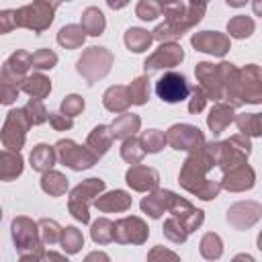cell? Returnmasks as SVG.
<instances>
[{
  "label": "cell",
  "instance_id": "f6af8a7d",
  "mask_svg": "<svg viewBox=\"0 0 262 262\" xmlns=\"http://www.w3.org/2000/svg\"><path fill=\"white\" fill-rule=\"evenodd\" d=\"M135 12L143 20H154V18H158L162 14V8H160V4L156 0H139Z\"/></svg>",
  "mask_w": 262,
  "mask_h": 262
},
{
  "label": "cell",
  "instance_id": "ac0fdd59",
  "mask_svg": "<svg viewBox=\"0 0 262 262\" xmlns=\"http://www.w3.org/2000/svg\"><path fill=\"white\" fill-rule=\"evenodd\" d=\"M260 219V205L258 203H235L227 211V221L235 229H246Z\"/></svg>",
  "mask_w": 262,
  "mask_h": 262
},
{
  "label": "cell",
  "instance_id": "e0dca14e",
  "mask_svg": "<svg viewBox=\"0 0 262 262\" xmlns=\"http://www.w3.org/2000/svg\"><path fill=\"white\" fill-rule=\"evenodd\" d=\"M254 180H256L254 170H252L250 166H246V162H244V164H239V166L229 168V172H227L225 178L221 180V188L239 192V190L252 188V186H254Z\"/></svg>",
  "mask_w": 262,
  "mask_h": 262
},
{
  "label": "cell",
  "instance_id": "484cf974",
  "mask_svg": "<svg viewBox=\"0 0 262 262\" xmlns=\"http://www.w3.org/2000/svg\"><path fill=\"white\" fill-rule=\"evenodd\" d=\"M55 158H57V154H55L53 147H49V145H45V143H39V145H35L33 151H31V166H33V170H37V172H47V170H51V166L55 164Z\"/></svg>",
  "mask_w": 262,
  "mask_h": 262
},
{
  "label": "cell",
  "instance_id": "d590c367",
  "mask_svg": "<svg viewBox=\"0 0 262 262\" xmlns=\"http://www.w3.org/2000/svg\"><path fill=\"white\" fill-rule=\"evenodd\" d=\"M61 248L68 252V254H76L82 246H84V237H82V231L76 229V227H66L61 229Z\"/></svg>",
  "mask_w": 262,
  "mask_h": 262
},
{
  "label": "cell",
  "instance_id": "f907efd6",
  "mask_svg": "<svg viewBox=\"0 0 262 262\" xmlns=\"http://www.w3.org/2000/svg\"><path fill=\"white\" fill-rule=\"evenodd\" d=\"M14 27V10H0V35L12 31Z\"/></svg>",
  "mask_w": 262,
  "mask_h": 262
},
{
  "label": "cell",
  "instance_id": "7a4b0ae2",
  "mask_svg": "<svg viewBox=\"0 0 262 262\" xmlns=\"http://www.w3.org/2000/svg\"><path fill=\"white\" fill-rule=\"evenodd\" d=\"M205 14V8L201 6H192L188 4V8H180L176 12L166 14V23H162L156 31H154V39L158 41H168V39H178L184 35V31H188L192 25H196Z\"/></svg>",
  "mask_w": 262,
  "mask_h": 262
},
{
  "label": "cell",
  "instance_id": "b9f144b4",
  "mask_svg": "<svg viewBox=\"0 0 262 262\" xmlns=\"http://www.w3.org/2000/svg\"><path fill=\"white\" fill-rule=\"evenodd\" d=\"M37 227H39V235H41V242L43 244H55V242H59L61 227L53 219H41L37 223Z\"/></svg>",
  "mask_w": 262,
  "mask_h": 262
},
{
  "label": "cell",
  "instance_id": "f5cc1de1",
  "mask_svg": "<svg viewBox=\"0 0 262 262\" xmlns=\"http://www.w3.org/2000/svg\"><path fill=\"white\" fill-rule=\"evenodd\" d=\"M154 256H168V258H176V254H174V252H168V250H162V248H158V250H154V252L149 254V258H154Z\"/></svg>",
  "mask_w": 262,
  "mask_h": 262
},
{
  "label": "cell",
  "instance_id": "44dd1931",
  "mask_svg": "<svg viewBox=\"0 0 262 262\" xmlns=\"http://www.w3.org/2000/svg\"><path fill=\"white\" fill-rule=\"evenodd\" d=\"M233 121V106L231 104H225V102H215V106L211 108L209 117H207V125L209 129L217 135L221 131H225L229 127V123Z\"/></svg>",
  "mask_w": 262,
  "mask_h": 262
},
{
  "label": "cell",
  "instance_id": "f546056e",
  "mask_svg": "<svg viewBox=\"0 0 262 262\" xmlns=\"http://www.w3.org/2000/svg\"><path fill=\"white\" fill-rule=\"evenodd\" d=\"M104 25H106V23H104V14H102L98 8L90 6V8L84 10V14H82V23H80V27L84 29V33L96 37V35H100V33L104 31Z\"/></svg>",
  "mask_w": 262,
  "mask_h": 262
},
{
  "label": "cell",
  "instance_id": "4dcf8cb0",
  "mask_svg": "<svg viewBox=\"0 0 262 262\" xmlns=\"http://www.w3.org/2000/svg\"><path fill=\"white\" fill-rule=\"evenodd\" d=\"M84 39H86V33H84V29L80 25H68L57 33V43L61 47H66V49L80 47L84 43Z\"/></svg>",
  "mask_w": 262,
  "mask_h": 262
},
{
  "label": "cell",
  "instance_id": "ba28073f",
  "mask_svg": "<svg viewBox=\"0 0 262 262\" xmlns=\"http://www.w3.org/2000/svg\"><path fill=\"white\" fill-rule=\"evenodd\" d=\"M55 154L59 158V162L72 170H84L94 166V162L98 160L88 147H80L70 139H61L55 143Z\"/></svg>",
  "mask_w": 262,
  "mask_h": 262
},
{
  "label": "cell",
  "instance_id": "ee69618b",
  "mask_svg": "<svg viewBox=\"0 0 262 262\" xmlns=\"http://www.w3.org/2000/svg\"><path fill=\"white\" fill-rule=\"evenodd\" d=\"M164 235H166L170 242H174V244H182L188 233H186V229L182 227V223H180L176 217H170V219L164 223Z\"/></svg>",
  "mask_w": 262,
  "mask_h": 262
},
{
  "label": "cell",
  "instance_id": "681fc988",
  "mask_svg": "<svg viewBox=\"0 0 262 262\" xmlns=\"http://www.w3.org/2000/svg\"><path fill=\"white\" fill-rule=\"evenodd\" d=\"M190 92H192V98H190V102H188V111L194 115V113H201V111H203V106H205V102H207V96H205V92H203L199 86H192Z\"/></svg>",
  "mask_w": 262,
  "mask_h": 262
},
{
  "label": "cell",
  "instance_id": "8d00e7d4",
  "mask_svg": "<svg viewBox=\"0 0 262 262\" xmlns=\"http://www.w3.org/2000/svg\"><path fill=\"white\" fill-rule=\"evenodd\" d=\"M223 252V244H221V237L217 233H205L203 239H201V254L207 258V260H217Z\"/></svg>",
  "mask_w": 262,
  "mask_h": 262
},
{
  "label": "cell",
  "instance_id": "2e32d148",
  "mask_svg": "<svg viewBox=\"0 0 262 262\" xmlns=\"http://www.w3.org/2000/svg\"><path fill=\"white\" fill-rule=\"evenodd\" d=\"M192 45L199 51L205 53H213V55H225V51L229 49V37L217 31H201L192 35Z\"/></svg>",
  "mask_w": 262,
  "mask_h": 262
},
{
  "label": "cell",
  "instance_id": "ab89813d",
  "mask_svg": "<svg viewBox=\"0 0 262 262\" xmlns=\"http://www.w3.org/2000/svg\"><path fill=\"white\" fill-rule=\"evenodd\" d=\"M113 229H115V223L108 221V219H98L92 223V239L96 244H111L113 242Z\"/></svg>",
  "mask_w": 262,
  "mask_h": 262
},
{
  "label": "cell",
  "instance_id": "c3c4849f",
  "mask_svg": "<svg viewBox=\"0 0 262 262\" xmlns=\"http://www.w3.org/2000/svg\"><path fill=\"white\" fill-rule=\"evenodd\" d=\"M47 119H49V123L55 131H66V129H72V125H74L72 117H68L63 113H49Z\"/></svg>",
  "mask_w": 262,
  "mask_h": 262
},
{
  "label": "cell",
  "instance_id": "60d3db41",
  "mask_svg": "<svg viewBox=\"0 0 262 262\" xmlns=\"http://www.w3.org/2000/svg\"><path fill=\"white\" fill-rule=\"evenodd\" d=\"M139 141H141L145 154H147V151H149V154H156V151H160V149L166 145V135H164L162 131H158V129H149V131H145V133L141 135Z\"/></svg>",
  "mask_w": 262,
  "mask_h": 262
},
{
  "label": "cell",
  "instance_id": "bcb514c9",
  "mask_svg": "<svg viewBox=\"0 0 262 262\" xmlns=\"http://www.w3.org/2000/svg\"><path fill=\"white\" fill-rule=\"evenodd\" d=\"M82 108H84V100H82V96H78V94H70V96H66L63 102H61V113L68 115V117L80 115Z\"/></svg>",
  "mask_w": 262,
  "mask_h": 262
},
{
  "label": "cell",
  "instance_id": "9f6ffc18",
  "mask_svg": "<svg viewBox=\"0 0 262 262\" xmlns=\"http://www.w3.org/2000/svg\"><path fill=\"white\" fill-rule=\"evenodd\" d=\"M225 2H227L229 6H235V8H237V6H244L248 0H225Z\"/></svg>",
  "mask_w": 262,
  "mask_h": 262
},
{
  "label": "cell",
  "instance_id": "816d5d0a",
  "mask_svg": "<svg viewBox=\"0 0 262 262\" xmlns=\"http://www.w3.org/2000/svg\"><path fill=\"white\" fill-rule=\"evenodd\" d=\"M156 2L160 4V8H162L164 14H170V12H176V10L182 8L180 0H156Z\"/></svg>",
  "mask_w": 262,
  "mask_h": 262
},
{
  "label": "cell",
  "instance_id": "8fae6325",
  "mask_svg": "<svg viewBox=\"0 0 262 262\" xmlns=\"http://www.w3.org/2000/svg\"><path fill=\"white\" fill-rule=\"evenodd\" d=\"M199 82H201V90L205 92L207 98L211 100H221L223 98V78H221V72H219V66H213V63H199L196 70H194Z\"/></svg>",
  "mask_w": 262,
  "mask_h": 262
},
{
  "label": "cell",
  "instance_id": "6da1fadb",
  "mask_svg": "<svg viewBox=\"0 0 262 262\" xmlns=\"http://www.w3.org/2000/svg\"><path fill=\"white\" fill-rule=\"evenodd\" d=\"M219 168L217 164V154H215V143H203L199 147H194L190 151V156L186 158L182 170H180V184L196 194L203 201H211L217 196V192L221 190V180H215L209 176V172L213 168ZM221 170V168H219Z\"/></svg>",
  "mask_w": 262,
  "mask_h": 262
},
{
  "label": "cell",
  "instance_id": "f35d334b",
  "mask_svg": "<svg viewBox=\"0 0 262 262\" xmlns=\"http://www.w3.org/2000/svg\"><path fill=\"white\" fill-rule=\"evenodd\" d=\"M235 123L239 127V131H244V135H260V125H262V119L258 113H244V115H237L235 117Z\"/></svg>",
  "mask_w": 262,
  "mask_h": 262
},
{
  "label": "cell",
  "instance_id": "74e56055",
  "mask_svg": "<svg viewBox=\"0 0 262 262\" xmlns=\"http://www.w3.org/2000/svg\"><path fill=\"white\" fill-rule=\"evenodd\" d=\"M23 111H25V115H27L29 125H41V123H45L47 117H49V113L45 111V106H43V102H41L39 98H31V100L23 106Z\"/></svg>",
  "mask_w": 262,
  "mask_h": 262
},
{
  "label": "cell",
  "instance_id": "4316f807",
  "mask_svg": "<svg viewBox=\"0 0 262 262\" xmlns=\"http://www.w3.org/2000/svg\"><path fill=\"white\" fill-rule=\"evenodd\" d=\"M168 201H170V190H156L141 201V209L151 219H158L164 213V209H168Z\"/></svg>",
  "mask_w": 262,
  "mask_h": 262
},
{
  "label": "cell",
  "instance_id": "30bf717a",
  "mask_svg": "<svg viewBox=\"0 0 262 262\" xmlns=\"http://www.w3.org/2000/svg\"><path fill=\"white\" fill-rule=\"evenodd\" d=\"M149 235L147 225L137 217H123L115 223L113 242L117 244H143Z\"/></svg>",
  "mask_w": 262,
  "mask_h": 262
},
{
  "label": "cell",
  "instance_id": "836d02e7",
  "mask_svg": "<svg viewBox=\"0 0 262 262\" xmlns=\"http://www.w3.org/2000/svg\"><path fill=\"white\" fill-rule=\"evenodd\" d=\"M145 156V149L141 145L139 139H133V137H127L123 139V147H121V158L129 164H139Z\"/></svg>",
  "mask_w": 262,
  "mask_h": 262
},
{
  "label": "cell",
  "instance_id": "d4e9b609",
  "mask_svg": "<svg viewBox=\"0 0 262 262\" xmlns=\"http://www.w3.org/2000/svg\"><path fill=\"white\" fill-rule=\"evenodd\" d=\"M104 106L111 111V113H123L129 104H131V98H129V92L125 86H111L106 92H104V98H102Z\"/></svg>",
  "mask_w": 262,
  "mask_h": 262
},
{
  "label": "cell",
  "instance_id": "3957f363",
  "mask_svg": "<svg viewBox=\"0 0 262 262\" xmlns=\"http://www.w3.org/2000/svg\"><path fill=\"white\" fill-rule=\"evenodd\" d=\"M12 239H14V248L18 250V256L23 260H27V258H35V260L43 258L39 227L31 219L18 217V219L12 221Z\"/></svg>",
  "mask_w": 262,
  "mask_h": 262
},
{
  "label": "cell",
  "instance_id": "f1b7e54d",
  "mask_svg": "<svg viewBox=\"0 0 262 262\" xmlns=\"http://www.w3.org/2000/svg\"><path fill=\"white\" fill-rule=\"evenodd\" d=\"M41 188L51 196H61L68 190V178L55 170H47V172H43Z\"/></svg>",
  "mask_w": 262,
  "mask_h": 262
},
{
  "label": "cell",
  "instance_id": "9a60e30c",
  "mask_svg": "<svg viewBox=\"0 0 262 262\" xmlns=\"http://www.w3.org/2000/svg\"><path fill=\"white\" fill-rule=\"evenodd\" d=\"M29 68H31V53L20 49V51L12 53L4 61V66H2V80L10 82L14 86H20V82L27 78Z\"/></svg>",
  "mask_w": 262,
  "mask_h": 262
},
{
  "label": "cell",
  "instance_id": "9c48e42d",
  "mask_svg": "<svg viewBox=\"0 0 262 262\" xmlns=\"http://www.w3.org/2000/svg\"><path fill=\"white\" fill-rule=\"evenodd\" d=\"M156 94L164 100V102H180L186 100L190 94V84L186 82V78L178 72H166L158 82H156Z\"/></svg>",
  "mask_w": 262,
  "mask_h": 262
},
{
  "label": "cell",
  "instance_id": "6f0895ef",
  "mask_svg": "<svg viewBox=\"0 0 262 262\" xmlns=\"http://www.w3.org/2000/svg\"><path fill=\"white\" fill-rule=\"evenodd\" d=\"M207 2H209V0H190V4H192V6H201V8H205V6H207Z\"/></svg>",
  "mask_w": 262,
  "mask_h": 262
},
{
  "label": "cell",
  "instance_id": "d6986e66",
  "mask_svg": "<svg viewBox=\"0 0 262 262\" xmlns=\"http://www.w3.org/2000/svg\"><path fill=\"white\" fill-rule=\"evenodd\" d=\"M127 184L133 188V190H154L158 186V172L154 168H147V166H133L129 168L127 172Z\"/></svg>",
  "mask_w": 262,
  "mask_h": 262
},
{
  "label": "cell",
  "instance_id": "7c38bea8",
  "mask_svg": "<svg viewBox=\"0 0 262 262\" xmlns=\"http://www.w3.org/2000/svg\"><path fill=\"white\" fill-rule=\"evenodd\" d=\"M237 86H239V100L258 104L262 98V82H260V68L256 63L246 66V70L239 72L237 76Z\"/></svg>",
  "mask_w": 262,
  "mask_h": 262
},
{
  "label": "cell",
  "instance_id": "7dc6e473",
  "mask_svg": "<svg viewBox=\"0 0 262 262\" xmlns=\"http://www.w3.org/2000/svg\"><path fill=\"white\" fill-rule=\"evenodd\" d=\"M18 96V86L6 82V80H0V102L2 104H10L14 102Z\"/></svg>",
  "mask_w": 262,
  "mask_h": 262
},
{
  "label": "cell",
  "instance_id": "5bb4252c",
  "mask_svg": "<svg viewBox=\"0 0 262 262\" xmlns=\"http://www.w3.org/2000/svg\"><path fill=\"white\" fill-rule=\"evenodd\" d=\"M184 57V51L180 45L176 43H164L160 45L147 59H145V72H151V70H162V68H174L176 63H180Z\"/></svg>",
  "mask_w": 262,
  "mask_h": 262
},
{
  "label": "cell",
  "instance_id": "d6a6232c",
  "mask_svg": "<svg viewBox=\"0 0 262 262\" xmlns=\"http://www.w3.org/2000/svg\"><path fill=\"white\" fill-rule=\"evenodd\" d=\"M127 92H129V98H131L133 104H145L147 98H149V80L145 76L135 78L127 86Z\"/></svg>",
  "mask_w": 262,
  "mask_h": 262
},
{
  "label": "cell",
  "instance_id": "680465c9",
  "mask_svg": "<svg viewBox=\"0 0 262 262\" xmlns=\"http://www.w3.org/2000/svg\"><path fill=\"white\" fill-rule=\"evenodd\" d=\"M0 217H2V211H0Z\"/></svg>",
  "mask_w": 262,
  "mask_h": 262
},
{
  "label": "cell",
  "instance_id": "cb8c5ba5",
  "mask_svg": "<svg viewBox=\"0 0 262 262\" xmlns=\"http://www.w3.org/2000/svg\"><path fill=\"white\" fill-rule=\"evenodd\" d=\"M139 125H141V121H139L137 115H133V113H123V115H119V117L113 121L111 131H113V137H115V139H127V137H133V133L139 129Z\"/></svg>",
  "mask_w": 262,
  "mask_h": 262
},
{
  "label": "cell",
  "instance_id": "52a82bcc",
  "mask_svg": "<svg viewBox=\"0 0 262 262\" xmlns=\"http://www.w3.org/2000/svg\"><path fill=\"white\" fill-rule=\"evenodd\" d=\"M29 121H27V115L23 108H12L6 117V123L0 131V139L2 143L8 147V149H14L18 151L25 143V135H27V129H29Z\"/></svg>",
  "mask_w": 262,
  "mask_h": 262
},
{
  "label": "cell",
  "instance_id": "db71d44e",
  "mask_svg": "<svg viewBox=\"0 0 262 262\" xmlns=\"http://www.w3.org/2000/svg\"><path fill=\"white\" fill-rule=\"evenodd\" d=\"M106 4L111 6V8H123V6H127L129 4V0H106Z\"/></svg>",
  "mask_w": 262,
  "mask_h": 262
},
{
  "label": "cell",
  "instance_id": "7bdbcfd3",
  "mask_svg": "<svg viewBox=\"0 0 262 262\" xmlns=\"http://www.w3.org/2000/svg\"><path fill=\"white\" fill-rule=\"evenodd\" d=\"M57 63V55L51 49H39L35 53H31V68L37 70H51Z\"/></svg>",
  "mask_w": 262,
  "mask_h": 262
},
{
  "label": "cell",
  "instance_id": "277c9868",
  "mask_svg": "<svg viewBox=\"0 0 262 262\" xmlns=\"http://www.w3.org/2000/svg\"><path fill=\"white\" fill-rule=\"evenodd\" d=\"M111 63H113V53L108 49L90 47L78 59V72L88 80V84H92V82H96L108 74Z\"/></svg>",
  "mask_w": 262,
  "mask_h": 262
},
{
  "label": "cell",
  "instance_id": "5b68a950",
  "mask_svg": "<svg viewBox=\"0 0 262 262\" xmlns=\"http://www.w3.org/2000/svg\"><path fill=\"white\" fill-rule=\"evenodd\" d=\"M102 190H104V182L100 178H88L82 184H78L70 194V203H68L70 213L78 221L88 223V203L92 201V196H96Z\"/></svg>",
  "mask_w": 262,
  "mask_h": 262
},
{
  "label": "cell",
  "instance_id": "1f68e13d",
  "mask_svg": "<svg viewBox=\"0 0 262 262\" xmlns=\"http://www.w3.org/2000/svg\"><path fill=\"white\" fill-rule=\"evenodd\" d=\"M151 41H154V37H151L145 29H135V27H131V29L125 33V45H127L129 51H133V53L145 51V49L151 45Z\"/></svg>",
  "mask_w": 262,
  "mask_h": 262
},
{
  "label": "cell",
  "instance_id": "ffe728a7",
  "mask_svg": "<svg viewBox=\"0 0 262 262\" xmlns=\"http://www.w3.org/2000/svg\"><path fill=\"white\" fill-rule=\"evenodd\" d=\"M94 205H96V209H100L104 213H113V211L121 213L131 207V196L125 190H113V192H106V194L94 199Z\"/></svg>",
  "mask_w": 262,
  "mask_h": 262
},
{
  "label": "cell",
  "instance_id": "7402d4cb",
  "mask_svg": "<svg viewBox=\"0 0 262 262\" xmlns=\"http://www.w3.org/2000/svg\"><path fill=\"white\" fill-rule=\"evenodd\" d=\"M113 139H115V137H113L111 127H106V125H98V127H94L92 133L88 135L86 147H88L96 158H100V156H104V154L108 151Z\"/></svg>",
  "mask_w": 262,
  "mask_h": 262
},
{
  "label": "cell",
  "instance_id": "603a6c76",
  "mask_svg": "<svg viewBox=\"0 0 262 262\" xmlns=\"http://www.w3.org/2000/svg\"><path fill=\"white\" fill-rule=\"evenodd\" d=\"M23 172V158L14 149L0 151V180H14Z\"/></svg>",
  "mask_w": 262,
  "mask_h": 262
},
{
  "label": "cell",
  "instance_id": "83f0119b",
  "mask_svg": "<svg viewBox=\"0 0 262 262\" xmlns=\"http://www.w3.org/2000/svg\"><path fill=\"white\" fill-rule=\"evenodd\" d=\"M20 90H25L29 96L33 98H45L51 90V82L43 76V74H33V76H27L23 82H20Z\"/></svg>",
  "mask_w": 262,
  "mask_h": 262
},
{
  "label": "cell",
  "instance_id": "8992f818",
  "mask_svg": "<svg viewBox=\"0 0 262 262\" xmlns=\"http://www.w3.org/2000/svg\"><path fill=\"white\" fill-rule=\"evenodd\" d=\"M53 20V10L41 2H33L29 6H23L18 10H14V25L16 27H27L35 33L45 31Z\"/></svg>",
  "mask_w": 262,
  "mask_h": 262
},
{
  "label": "cell",
  "instance_id": "4fadbf2b",
  "mask_svg": "<svg viewBox=\"0 0 262 262\" xmlns=\"http://www.w3.org/2000/svg\"><path fill=\"white\" fill-rule=\"evenodd\" d=\"M164 135H166V143H170L174 149H188V151H192L194 147L205 143V137H203L201 129L192 127V125H174Z\"/></svg>",
  "mask_w": 262,
  "mask_h": 262
},
{
  "label": "cell",
  "instance_id": "11a10c76",
  "mask_svg": "<svg viewBox=\"0 0 262 262\" xmlns=\"http://www.w3.org/2000/svg\"><path fill=\"white\" fill-rule=\"evenodd\" d=\"M37 2H41V4H45V6H49L51 10H55V8H57V4H59L61 0H37Z\"/></svg>",
  "mask_w": 262,
  "mask_h": 262
},
{
  "label": "cell",
  "instance_id": "e575fe53",
  "mask_svg": "<svg viewBox=\"0 0 262 262\" xmlns=\"http://www.w3.org/2000/svg\"><path fill=\"white\" fill-rule=\"evenodd\" d=\"M254 18L250 16H233L229 23H227V31L231 37H237V39H244V37H250L254 33Z\"/></svg>",
  "mask_w": 262,
  "mask_h": 262
}]
</instances>
